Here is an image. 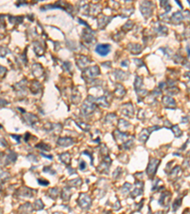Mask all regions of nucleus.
<instances>
[{
  "mask_svg": "<svg viewBox=\"0 0 190 214\" xmlns=\"http://www.w3.org/2000/svg\"><path fill=\"white\" fill-rule=\"evenodd\" d=\"M91 199H89V197L88 195L86 194H82L80 196V198H79V204H80V206H82V208H88L89 205H91Z\"/></svg>",
  "mask_w": 190,
  "mask_h": 214,
  "instance_id": "f257e3e1",
  "label": "nucleus"
},
{
  "mask_svg": "<svg viewBox=\"0 0 190 214\" xmlns=\"http://www.w3.org/2000/svg\"><path fill=\"white\" fill-rule=\"evenodd\" d=\"M110 51V48L108 45H99L96 48V53H98L101 55H106Z\"/></svg>",
  "mask_w": 190,
  "mask_h": 214,
  "instance_id": "f03ea898",
  "label": "nucleus"
},
{
  "mask_svg": "<svg viewBox=\"0 0 190 214\" xmlns=\"http://www.w3.org/2000/svg\"><path fill=\"white\" fill-rule=\"evenodd\" d=\"M158 164H159V161H157V160H152L150 163H149V165H148V167H147V173L153 174L154 172L156 171V167H157Z\"/></svg>",
  "mask_w": 190,
  "mask_h": 214,
  "instance_id": "7ed1b4c3",
  "label": "nucleus"
},
{
  "mask_svg": "<svg viewBox=\"0 0 190 214\" xmlns=\"http://www.w3.org/2000/svg\"><path fill=\"white\" fill-rule=\"evenodd\" d=\"M71 143H72V140L68 139V138H61V139L58 141V144L63 147H68Z\"/></svg>",
  "mask_w": 190,
  "mask_h": 214,
  "instance_id": "20e7f679",
  "label": "nucleus"
},
{
  "mask_svg": "<svg viewBox=\"0 0 190 214\" xmlns=\"http://www.w3.org/2000/svg\"><path fill=\"white\" fill-rule=\"evenodd\" d=\"M34 206H35L36 209H41V208H43V204L40 200H37V201L34 203Z\"/></svg>",
  "mask_w": 190,
  "mask_h": 214,
  "instance_id": "39448f33",
  "label": "nucleus"
}]
</instances>
